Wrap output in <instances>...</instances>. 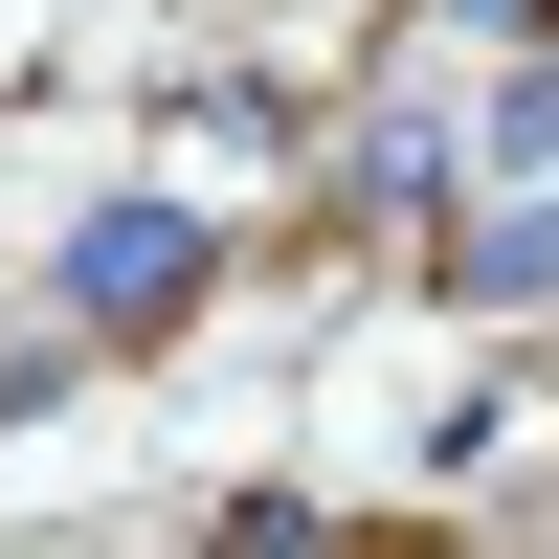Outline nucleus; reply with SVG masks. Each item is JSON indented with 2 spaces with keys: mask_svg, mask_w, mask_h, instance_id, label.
Returning <instances> with one entry per match:
<instances>
[{
  "mask_svg": "<svg viewBox=\"0 0 559 559\" xmlns=\"http://www.w3.org/2000/svg\"><path fill=\"white\" fill-rule=\"evenodd\" d=\"M224 269H247V224H224L202 179H112V202H68V224H45V269H23V292L68 313L90 358H179V336L224 313Z\"/></svg>",
  "mask_w": 559,
  "mask_h": 559,
  "instance_id": "f257e3e1",
  "label": "nucleus"
},
{
  "mask_svg": "<svg viewBox=\"0 0 559 559\" xmlns=\"http://www.w3.org/2000/svg\"><path fill=\"white\" fill-rule=\"evenodd\" d=\"M426 292H448V313H559V179H448Z\"/></svg>",
  "mask_w": 559,
  "mask_h": 559,
  "instance_id": "f03ea898",
  "label": "nucleus"
}]
</instances>
